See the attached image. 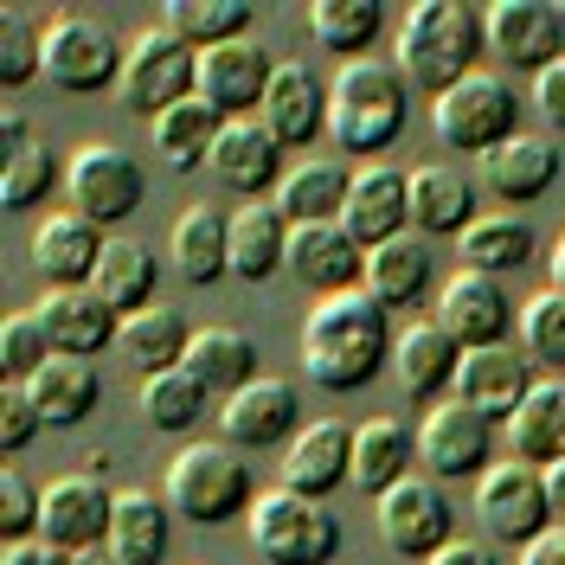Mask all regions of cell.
Instances as JSON below:
<instances>
[{
  "mask_svg": "<svg viewBox=\"0 0 565 565\" xmlns=\"http://www.w3.org/2000/svg\"><path fill=\"white\" fill-rule=\"evenodd\" d=\"M71 565H122L109 546H84V553H71Z\"/></svg>",
  "mask_w": 565,
  "mask_h": 565,
  "instance_id": "cell-57",
  "label": "cell"
},
{
  "mask_svg": "<svg viewBox=\"0 0 565 565\" xmlns=\"http://www.w3.org/2000/svg\"><path fill=\"white\" fill-rule=\"evenodd\" d=\"M257 122L282 141V148H309L316 136H328V84L296 58H277V77L264 90Z\"/></svg>",
  "mask_w": 565,
  "mask_h": 565,
  "instance_id": "cell-23",
  "label": "cell"
},
{
  "mask_svg": "<svg viewBox=\"0 0 565 565\" xmlns=\"http://www.w3.org/2000/svg\"><path fill=\"white\" fill-rule=\"evenodd\" d=\"M52 180H58V154H52L45 141H26V148L7 161V174H0V206L7 212L39 206V200L52 193Z\"/></svg>",
  "mask_w": 565,
  "mask_h": 565,
  "instance_id": "cell-46",
  "label": "cell"
},
{
  "mask_svg": "<svg viewBox=\"0 0 565 565\" xmlns=\"http://www.w3.org/2000/svg\"><path fill=\"white\" fill-rule=\"evenodd\" d=\"M457 366H462V348L444 334V321L437 316L412 321V328L392 334V373H398L405 398H418V405L450 398V392H457Z\"/></svg>",
  "mask_w": 565,
  "mask_h": 565,
  "instance_id": "cell-22",
  "label": "cell"
},
{
  "mask_svg": "<svg viewBox=\"0 0 565 565\" xmlns=\"http://www.w3.org/2000/svg\"><path fill=\"white\" fill-rule=\"evenodd\" d=\"M559 174H565L559 141L533 136V129H521V136H508L501 148L482 154V186H489L501 206H533V200H546V193L559 186Z\"/></svg>",
  "mask_w": 565,
  "mask_h": 565,
  "instance_id": "cell-19",
  "label": "cell"
},
{
  "mask_svg": "<svg viewBox=\"0 0 565 565\" xmlns=\"http://www.w3.org/2000/svg\"><path fill=\"white\" fill-rule=\"evenodd\" d=\"M245 521H250V553L264 565H334V553H341V521L316 494L264 489Z\"/></svg>",
  "mask_w": 565,
  "mask_h": 565,
  "instance_id": "cell-4",
  "label": "cell"
},
{
  "mask_svg": "<svg viewBox=\"0 0 565 565\" xmlns=\"http://www.w3.org/2000/svg\"><path fill=\"white\" fill-rule=\"evenodd\" d=\"M39 430H45V418H39L26 380H7V386H0V444H7V450H26Z\"/></svg>",
  "mask_w": 565,
  "mask_h": 565,
  "instance_id": "cell-50",
  "label": "cell"
},
{
  "mask_svg": "<svg viewBox=\"0 0 565 565\" xmlns=\"http://www.w3.org/2000/svg\"><path fill=\"white\" fill-rule=\"evenodd\" d=\"M282 148L257 116H238V122H225L218 141H212L206 168L218 174V186H232V193H264V186H282Z\"/></svg>",
  "mask_w": 565,
  "mask_h": 565,
  "instance_id": "cell-25",
  "label": "cell"
},
{
  "mask_svg": "<svg viewBox=\"0 0 565 565\" xmlns=\"http://www.w3.org/2000/svg\"><path fill=\"white\" fill-rule=\"evenodd\" d=\"M154 245H141V238H129V232H116L104 245V257H97V277H90V289L104 296L116 316H136V309H148L154 302Z\"/></svg>",
  "mask_w": 565,
  "mask_h": 565,
  "instance_id": "cell-38",
  "label": "cell"
},
{
  "mask_svg": "<svg viewBox=\"0 0 565 565\" xmlns=\"http://www.w3.org/2000/svg\"><path fill=\"white\" fill-rule=\"evenodd\" d=\"M437 321L444 334L457 341L462 353L469 348H501L521 321V302L508 296L501 277H482V270H457V277L437 289Z\"/></svg>",
  "mask_w": 565,
  "mask_h": 565,
  "instance_id": "cell-13",
  "label": "cell"
},
{
  "mask_svg": "<svg viewBox=\"0 0 565 565\" xmlns=\"http://www.w3.org/2000/svg\"><path fill=\"white\" fill-rule=\"evenodd\" d=\"M430 129L437 141L450 148V154H489L501 148L508 136H521V97H514V84L508 77H494V71H469L457 90H444L437 104H430Z\"/></svg>",
  "mask_w": 565,
  "mask_h": 565,
  "instance_id": "cell-6",
  "label": "cell"
},
{
  "mask_svg": "<svg viewBox=\"0 0 565 565\" xmlns=\"http://www.w3.org/2000/svg\"><path fill=\"white\" fill-rule=\"evenodd\" d=\"M412 84L398 58H348L328 84V136L341 154H386L405 136Z\"/></svg>",
  "mask_w": 565,
  "mask_h": 565,
  "instance_id": "cell-3",
  "label": "cell"
},
{
  "mask_svg": "<svg viewBox=\"0 0 565 565\" xmlns=\"http://www.w3.org/2000/svg\"><path fill=\"white\" fill-rule=\"evenodd\" d=\"M122 65H129V45L109 33L104 20L58 13L45 26V77L58 90H71V97H97L109 84H122Z\"/></svg>",
  "mask_w": 565,
  "mask_h": 565,
  "instance_id": "cell-7",
  "label": "cell"
},
{
  "mask_svg": "<svg viewBox=\"0 0 565 565\" xmlns=\"http://www.w3.org/2000/svg\"><path fill=\"white\" fill-rule=\"evenodd\" d=\"M430 277H437V257L418 232H398V238L366 250V296L386 302V309H418Z\"/></svg>",
  "mask_w": 565,
  "mask_h": 565,
  "instance_id": "cell-29",
  "label": "cell"
},
{
  "mask_svg": "<svg viewBox=\"0 0 565 565\" xmlns=\"http://www.w3.org/2000/svg\"><path fill=\"white\" fill-rule=\"evenodd\" d=\"M168 257L186 282H218L232 277V218L218 206H186L174 218V238H168Z\"/></svg>",
  "mask_w": 565,
  "mask_h": 565,
  "instance_id": "cell-31",
  "label": "cell"
},
{
  "mask_svg": "<svg viewBox=\"0 0 565 565\" xmlns=\"http://www.w3.org/2000/svg\"><path fill=\"white\" fill-rule=\"evenodd\" d=\"M418 462L437 482H476L494 462V424L476 405H462L457 392L437 398L418 424Z\"/></svg>",
  "mask_w": 565,
  "mask_h": 565,
  "instance_id": "cell-12",
  "label": "cell"
},
{
  "mask_svg": "<svg viewBox=\"0 0 565 565\" xmlns=\"http://www.w3.org/2000/svg\"><path fill=\"white\" fill-rule=\"evenodd\" d=\"M104 245L109 238L97 232V218H84V212H52L33 232V270L52 282V289H90Z\"/></svg>",
  "mask_w": 565,
  "mask_h": 565,
  "instance_id": "cell-24",
  "label": "cell"
},
{
  "mask_svg": "<svg viewBox=\"0 0 565 565\" xmlns=\"http://www.w3.org/2000/svg\"><path fill=\"white\" fill-rule=\"evenodd\" d=\"M65 186H71V212H84V218H97V225H122V218L141 212L148 174H141V161L129 148H116V141H84L65 168Z\"/></svg>",
  "mask_w": 565,
  "mask_h": 565,
  "instance_id": "cell-10",
  "label": "cell"
},
{
  "mask_svg": "<svg viewBox=\"0 0 565 565\" xmlns=\"http://www.w3.org/2000/svg\"><path fill=\"white\" fill-rule=\"evenodd\" d=\"M109 521H116V494L97 469H77L45 482V508H39V540H52L58 553H84V546H109Z\"/></svg>",
  "mask_w": 565,
  "mask_h": 565,
  "instance_id": "cell-14",
  "label": "cell"
},
{
  "mask_svg": "<svg viewBox=\"0 0 565 565\" xmlns=\"http://www.w3.org/2000/svg\"><path fill=\"white\" fill-rule=\"evenodd\" d=\"M489 52L508 58L514 71H540L565 58V7L553 0H494L489 13Z\"/></svg>",
  "mask_w": 565,
  "mask_h": 565,
  "instance_id": "cell-18",
  "label": "cell"
},
{
  "mask_svg": "<svg viewBox=\"0 0 565 565\" xmlns=\"http://www.w3.org/2000/svg\"><path fill=\"white\" fill-rule=\"evenodd\" d=\"M39 508H45V489H33L20 469L0 476V533L7 540H39Z\"/></svg>",
  "mask_w": 565,
  "mask_h": 565,
  "instance_id": "cell-49",
  "label": "cell"
},
{
  "mask_svg": "<svg viewBox=\"0 0 565 565\" xmlns=\"http://www.w3.org/2000/svg\"><path fill=\"white\" fill-rule=\"evenodd\" d=\"M186 341H193L186 316H180L174 302H161V296L148 309H136V316H122V334H116V348L129 353L136 373H168V366H180L186 360Z\"/></svg>",
  "mask_w": 565,
  "mask_h": 565,
  "instance_id": "cell-37",
  "label": "cell"
},
{
  "mask_svg": "<svg viewBox=\"0 0 565 565\" xmlns=\"http://www.w3.org/2000/svg\"><path fill=\"white\" fill-rule=\"evenodd\" d=\"M218 430L232 450H270V444H289L302 430V392L289 380H270L257 373L250 386H238L225 405H218Z\"/></svg>",
  "mask_w": 565,
  "mask_h": 565,
  "instance_id": "cell-17",
  "label": "cell"
},
{
  "mask_svg": "<svg viewBox=\"0 0 565 565\" xmlns=\"http://www.w3.org/2000/svg\"><path fill=\"white\" fill-rule=\"evenodd\" d=\"M386 33V7L380 0H316L309 7V39L321 52H341L348 58H373V39Z\"/></svg>",
  "mask_w": 565,
  "mask_h": 565,
  "instance_id": "cell-41",
  "label": "cell"
},
{
  "mask_svg": "<svg viewBox=\"0 0 565 565\" xmlns=\"http://www.w3.org/2000/svg\"><path fill=\"white\" fill-rule=\"evenodd\" d=\"M39 321L52 334V353H71V360H90V353H104L122 334V316L109 309L97 289H45Z\"/></svg>",
  "mask_w": 565,
  "mask_h": 565,
  "instance_id": "cell-27",
  "label": "cell"
},
{
  "mask_svg": "<svg viewBox=\"0 0 565 565\" xmlns=\"http://www.w3.org/2000/svg\"><path fill=\"white\" fill-rule=\"evenodd\" d=\"M136 405H141V418L154 424V430H193V424L206 418V405H212V392L186 373V366H168V373H141V392H136Z\"/></svg>",
  "mask_w": 565,
  "mask_h": 565,
  "instance_id": "cell-44",
  "label": "cell"
},
{
  "mask_svg": "<svg viewBox=\"0 0 565 565\" xmlns=\"http://www.w3.org/2000/svg\"><path fill=\"white\" fill-rule=\"evenodd\" d=\"M289 270V218L277 200H257V206L232 212V277L264 282Z\"/></svg>",
  "mask_w": 565,
  "mask_h": 565,
  "instance_id": "cell-34",
  "label": "cell"
},
{
  "mask_svg": "<svg viewBox=\"0 0 565 565\" xmlns=\"http://www.w3.org/2000/svg\"><path fill=\"white\" fill-rule=\"evenodd\" d=\"M508 444H514L521 462H540V469L546 462H565V373L527 386V398L508 418Z\"/></svg>",
  "mask_w": 565,
  "mask_h": 565,
  "instance_id": "cell-30",
  "label": "cell"
},
{
  "mask_svg": "<svg viewBox=\"0 0 565 565\" xmlns=\"http://www.w3.org/2000/svg\"><path fill=\"white\" fill-rule=\"evenodd\" d=\"M180 366H186L212 398H232L238 386L257 380V341H250L245 328H193Z\"/></svg>",
  "mask_w": 565,
  "mask_h": 565,
  "instance_id": "cell-32",
  "label": "cell"
},
{
  "mask_svg": "<svg viewBox=\"0 0 565 565\" xmlns=\"http://www.w3.org/2000/svg\"><path fill=\"white\" fill-rule=\"evenodd\" d=\"M200 84V52L174 39L168 26H141L129 39V65H122V104L136 109L141 122H154L161 109H174L193 97Z\"/></svg>",
  "mask_w": 565,
  "mask_h": 565,
  "instance_id": "cell-9",
  "label": "cell"
},
{
  "mask_svg": "<svg viewBox=\"0 0 565 565\" xmlns=\"http://www.w3.org/2000/svg\"><path fill=\"white\" fill-rule=\"evenodd\" d=\"M45 71V33H39L26 13H0V84L20 90Z\"/></svg>",
  "mask_w": 565,
  "mask_h": 565,
  "instance_id": "cell-47",
  "label": "cell"
},
{
  "mask_svg": "<svg viewBox=\"0 0 565 565\" xmlns=\"http://www.w3.org/2000/svg\"><path fill=\"white\" fill-rule=\"evenodd\" d=\"M521 565H565V527L533 533L527 546H521Z\"/></svg>",
  "mask_w": 565,
  "mask_h": 565,
  "instance_id": "cell-54",
  "label": "cell"
},
{
  "mask_svg": "<svg viewBox=\"0 0 565 565\" xmlns=\"http://www.w3.org/2000/svg\"><path fill=\"white\" fill-rule=\"evenodd\" d=\"M289 277L302 282L309 296H348L366 289V245L353 238L341 218L321 225H289Z\"/></svg>",
  "mask_w": 565,
  "mask_h": 565,
  "instance_id": "cell-16",
  "label": "cell"
},
{
  "mask_svg": "<svg viewBox=\"0 0 565 565\" xmlns=\"http://www.w3.org/2000/svg\"><path fill=\"white\" fill-rule=\"evenodd\" d=\"M45 360H52V334H45L39 309H20V316L0 321V366H7L13 380H33Z\"/></svg>",
  "mask_w": 565,
  "mask_h": 565,
  "instance_id": "cell-48",
  "label": "cell"
},
{
  "mask_svg": "<svg viewBox=\"0 0 565 565\" xmlns=\"http://www.w3.org/2000/svg\"><path fill=\"white\" fill-rule=\"evenodd\" d=\"M0 141H7V161H13V154H20L26 141H39V136L26 129V116H20V109H7V116H0Z\"/></svg>",
  "mask_w": 565,
  "mask_h": 565,
  "instance_id": "cell-55",
  "label": "cell"
},
{
  "mask_svg": "<svg viewBox=\"0 0 565 565\" xmlns=\"http://www.w3.org/2000/svg\"><path fill=\"white\" fill-rule=\"evenodd\" d=\"M540 257V238H533L527 218L514 212H482L476 225H462V270H482V277H514Z\"/></svg>",
  "mask_w": 565,
  "mask_h": 565,
  "instance_id": "cell-35",
  "label": "cell"
},
{
  "mask_svg": "<svg viewBox=\"0 0 565 565\" xmlns=\"http://www.w3.org/2000/svg\"><path fill=\"white\" fill-rule=\"evenodd\" d=\"M546 501H553V527H565V462H546Z\"/></svg>",
  "mask_w": 565,
  "mask_h": 565,
  "instance_id": "cell-56",
  "label": "cell"
},
{
  "mask_svg": "<svg viewBox=\"0 0 565 565\" xmlns=\"http://www.w3.org/2000/svg\"><path fill=\"white\" fill-rule=\"evenodd\" d=\"M302 366L321 392H353L380 380V366H392V309L366 289L321 296L302 321Z\"/></svg>",
  "mask_w": 565,
  "mask_h": 565,
  "instance_id": "cell-1",
  "label": "cell"
},
{
  "mask_svg": "<svg viewBox=\"0 0 565 565\" xmlns=\"http://www.w3.org/2000/svg\"><path fill=\"white\" fill-rule=\"evenodd\" d=\"M521 353H527L533 366H553V373H565V296L546 282L540 296H527L521 302Z\"/></svg>",
  "mask_w": 565,
  "mask_h": 565,
  "instance_id": "cell-45",
  "label": "cell"
},
{
  "mask_svg": "<svg viewBox=\"0 0 565 565\" xmlns=\"http://www.w3.org/2000/svg\"><path fill=\"white\" fill-rule=\"evenodd\" d=\"M489 52V20L469 0H418L398 26V71L430 97L457 90L469 71H482Z\"/></svg>",
  "mask_w": 565,
  "mask_h": 565,
  "instance_id": "cell-2",
  "label": "cell"
},
{
  "mask_svg": "<svg viewBox=\"0 0 565 565\" xmlns=\"http://www.w3.org/2000/svg\"><path fill=\"white\" fill-rule=\"evenodd\" d=\"M341 482H353V424H341V418L302 424L282 444V489L328 501Z\"/></svg>",
  "mask_w": 565,
  "mask_h": 565,
  "instance_id": "cell-21",
  "label": "cell"
},
{
  "mask_svg": "<svg viewBox=\"0 0 565 565\" xmlns=\"http://www.w3.org/2000/svg\"><path fill=\"white\" fill-rule=\"evenodd\" d=\"M270 77H277L270 45H264V39H232V45L200 52V84H193V97L212 104L225 122H238V116H257V109H264Z\"/></svg>",
  "mask_w": 565,
  "mask_h": 565,
  "instance_id": "cell-15",
  "label": "cell"
},
{
  "mask_svg": "<svg viewBox=\"0 0 565 565\" xmlns=\"http://www.w3.org/2000/svg\"><path fill=\"white\" fill-rule=\"evenodd\" d=\"M412 457H418V444H412V430L398 418H366L353 430V482L373 501L412 476Z\"/></svg>",
  "mask_w": 565,
  "mask_h": 565,
  "instance_id": "cell-39",
  "label": "cell"
},
{
  "mask_svg": "<svg viewBox=\"0 0 565 565\" xmlns=\"http://www.w3.org/2000/svg\"><path fill=\"white\" fill-rule=\"evenodd\" d=\"M405 186H412V232H418V238H462V225L482 218L476 180L462 174V168L430 161V168H412Z\"/></svg>",
  "mask_w": 565,
  "mask_h": 565,
  "instance_id": "cell-28",
  "label": "cell"
},
{
  "mask_svg": "<svg viewBox=\"0 0 565 565\" xmlns=\"http://www.w3.org/2000/svg\"><path fill=\"white\" fill-rule=\"evenodd\" d=\"M476 514L494 546H527L533 533L553 527V501H546V469L540 462H489L476 476Z\"/></svg>",
  "mask_w": 565,
  "mask_h": 565,
  "instance_id": "cell-8",
  "label": "cell"
},
{
  "mask_svg": "<svg viewBox=\"0 0 565 565\" xmlns=\"http://www.w3.org/2000/svg\"><path fill=\"white\" fill-rule=\"evenodd\" d=\"M348 168L341 161H302V168H289L277 186V206L289 225H321V218H341L348 206Z\"/></svg>",
  "mask_w": 565,
  "mask_h": 565,
  "instance_id": "cell-42",
  "label": "cell"
},
{
  "mask_svg": "<svg viewBox=\"0 0 565 565\" xmlns=\"http://www.w3.org/2000/svg\"><path fill=\"white\" fill-rule=\"evenodd\" d=\"M26 392H33V405L45 424H84L97 412V398H104V373H97V360L52 353L33 380H26Z\"/></svg>",
  "mask_w": 565,
  "mask_h": 565,
  "instance_id": "cell-33",
  "label": "cell"
},
{
  "mask_svg": "<svg viewBox=\"0 0 565 565\" xmlns=\"http://www.w3.org/2000/svg\"><path fill=\"white\" fill-rule=\"evenodd\" d=\"M250 469L245 457L218 437V444H186L174 462H168V508L186 514L193 527H225V521H238L250 514Z\"/></svg>",
  "mask_w": 565,
  "mask_h": 565,
  "instance_id": "cell-5",
  "label": "cell"
},
{
  "mask_svg": "<svg viewBox=\"0 0 565 565\" xmlns=\"http://www.w3.org/2000/svg\"><path fill=\"white\" fill-rule=\"evenodd\" d=\"M0 565H71V553H58L52 540H7Z\"/></svg>",
  "mask_w": 565,
  "mask_h": 565,
  "instance_id": "cell-53",
  "label": "cell"
},
{
  "mask_svg": "<svg viewBox=\"0 0 565 565\" xmlns=\"http://www.w3.org/2000/svg\"><path fill=\"white\" fill-rule=\"evenodd\" d=\"M533 104H540V116L553 122V136H565V58L533 77Z\"/></svg>",
  "mask_w": 565,
  "mask_h": 565,
  "instance_id": "cell-51",
  "label": "cell"
},
{
  "mask_svg": "<svg viewBox=\"0 0 565 565\" xmlns=\"http://www.w3.org/2000/svg\"><path fill=\"white\" fill-rule=\"evenodd\" d=\"M412 174H398L392 161H366V168H353L348 180V206H341V225H348L360 245H386L398 232H412Z\"/></svg>",
  "mask_w": 565,
  "mask_h": 565,
  "instance_id": "cell-20",
  "label": "cell"
},
{
  "mask_svg": "<svg viewBox=\"0 0 565 565\" xmlns=\"http://www.w3.org/2000/svg\"><path fill=\"white\" fill-rule=\"evenodd\" d=\"M424 565H501V553H494V540H469V533H457L450 546H437Z\"/></svg>",
  "mask_w": 565,
  "mask_h": 565,
  "instance_id": "cell-52",
  "label": "cell"
},
{
  "mask_svg": "<svg viewBox=\"0 0 565 565\" xmlns=\"http://www.w3.org/2000/svg\"><path fill=\"white\" fill-rule=\"evenodd\" d=\"M168 494L154 489H122L116 494V521H109V553L122 565H161L168 559Z\"/></svg>",
  "mask_w": 565,
  "mask_h": 565,
  "instance_id": "cell-36",
  "label": "cell"
},
{
  "mask_svg": "<svg viewBox=\"0 0 565 565\" xmlns=\"http://www.w3.org/2000/svg\"><path fill=\"white\" fill-rule=\"evenodd\" d=\"M546 264H553V289L565 296V232H559V245H553V257H546Z\"/></svg>",
  "mask_w": 565,
  "mask_h": 565,
  "instance_id": "cell-58",
  "label": "cell"
},
{
  "mask_svg": "<svg viewBox=\"0 0 565 565\" xmlns=\"http://www.w3.org/2000/svg\"><path fill=\"white\" fill-rule=\"evenodd\" d=\"M154 154H161V168H174V174H193V168H206L212 141H218V129H225V116L212 104H200V97H186V104L161 109L154 122Z\"/></svg>",
  "mask_w": 565,
  "mask_h": 565,
  "instance_id": "cell-40",
  "label": "cell"
},
{
  "mask_svg": "<svg viewBox=\"0 0 565 565\" xmlns=\"http://www.w3.org/2000/svg\"><path fill=\"white\" fill-rule=\"evenodd\" d=\"M373 514H380V540L398 559L424 565L437 546L457 540V508H450V494H444L437 476H405L398 489H386L373 501Z\"/></svg>",
  "mask_w": 565,
  "mask_h": 565,
  "instance_id": "cell-11",
  "label": "cell"
},
{
  "mask_svg": "<svg viewBox=\"0 0 565 565\" xmlns=\"http://www.w3.org/2000/svg\"><path fill=\"white\" fill-rule=\"evenodd\" d=\"M250 0H168L161 26L174 39H186L193 52H212V45H232V39H250Z\"/></svg>",
  "mask_w": 565,
  "mask_h": 565,
  "instance_id": "cell-43",
  "label": "cell"
},
{
  "mask_svg": "<svg viewBox=\"0 0 565 565\" xmlns=\"http://www.w3.org/2000/svg\"><path fill=\"white\" fill-rule=\"evenodd\" d=\"M527 386H533V360L527 353H514L508 341L501 348H469L462 353V366H457V398L462 405H476L482 418H514V405L527 398Z\"/></svg>",
  "mask_w": 565,
  "mask_h": 565,
  "instance_id": "cell-26",
  "label": "cell"
}]
</instances>
